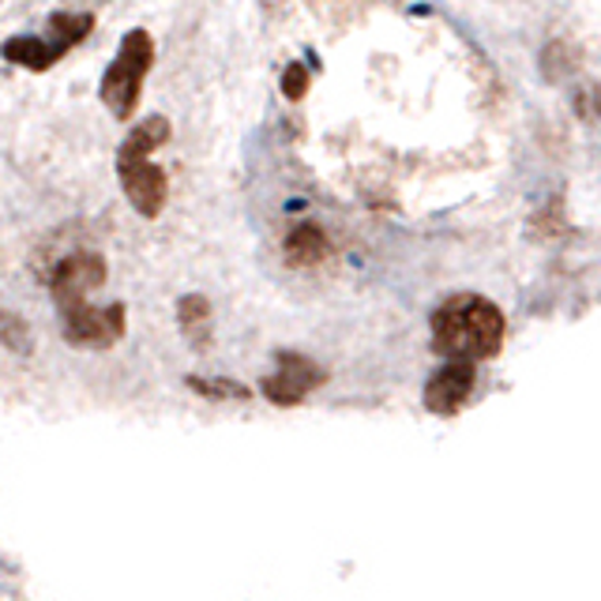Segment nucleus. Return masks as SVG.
Listing matches in <instances>:
<instances>
[{
    "instance_id": "6e6552de",
    "label": "nucleus",
    "mask_w": 601,
    "mask_h": 601,
    "mask_svg": "<svg viewBox=\"0 0 601 601\" xmlns=\"http://www.w3.org/2000/svg\"><path fill=\"white\" fill-rule=\"evenodd\" d=\"M68 53L61 42L50 35V38H35V35H20V38H8L4 42V61L8 64H20V68H30V72H46L53 68L61 56Z\"/></svg>"
},
{
    "instance_id": "f8f14e48",
    "label": "nucleus",
    "mask_w": 601,
    "mask_h": 601,
    "mask_svg": "<svg viewBox=\"0 0 601 601\" xmlns=\"http://www.w3.org/2000/svg\"><path fill=\"white\" fill-rule=\"evenodd\" d=\"M575 68H579V46H572L567 38H557V42L546 46V53H541V76H546L549 84L567 79Z\"/></svg>"
},
{
    "instance_id": "20e7f679",
    "label": "nucleus",
    "mask_w": 601,
    "mask_h": 601,
    "mask_svg": "<svg viewBox=\"0 0 601 601\" xmlns=\"http://www.w3.org/2000/svg\"><path fill=\"white\" fill-rule=\"evenodd\" d=\"M117 177L125 184V196L143 218H158L169 200L166 169L154 166L151 154H128L117 151Z\"/></svg>"
},
{
    "instance_id": "39448f33",
    "label": "nucleus",
    "mask_w": 601,
    "mask_h": 601,
    "mask_svg": "<svg viewBox=\"0 0 601 601\" xmlns=\"http://www.w3.org/2000/svg\"><path fill=\"white\" fill-rule=\"evenodd\" d=\"M102 282H105V259L99 252L79 248L72 256H64L50 274V294L56 312H68V308L84 305L87 294H94Z\"/></svg>"
},
{
    "instance_id": "4468645a",
    "label": "nucleus",
    "mask_w": 601,
    "mask_h": 601,
    "mask_svg": "<svg viewBox=\"0 0 601 601\" xmlns=\"http://www.w3.org/2000/svg\"><path fill=\"white\" fill-rule=\"evenodd\" d=\"M184 384L192 387V392H200L203 399H252V392L245 384H238V380H203V376H189Z\"/></svg>"
},
{
    "instance_id": "423d86ee",
    "label": "nucleus",
    "mask_w": 601,
    "mask_h": 601,
    "mask_svg": "<svg viewBox=\"0 0 601 601\" xmlns=\"http://www.w3.org/2000/svg\"><path fill=\"white\" fill-rule=\"evenodd\" d=\"M274 361H279V369H274L271 376H264V384H259V392H264L267 402L297 406V402H305L308 395L316 392V387L328 384V372H323L320 365L312 361V357L282 350Z\"/></svg>"
},
{
    "instance_id": "f03ea898",
    "label": "nucleus",
    "mask_w": 601,
    "mask_h": 601,
    "mask_svg": "<svg viewBox=\"0 0 601 601\" xmlns=\"http://www.w3.org/2000/svg\"><path fill=\"white\" fill-rule=\"evenodd\" d=\"M151 64H154V38L143 27L128 30L117 56H113V64L102 76V102L117 120H132Z\"/></svg>"
},
{
    "instance_id": "a211bd4d",
    "label": "nucleus",
    "mask_w": 601,
    "mask_h": 601,
    "mask_svg": "<svg viewBox=\"0 0 601 601\" xmlns=\"http://www.w3.org/2000/svg\"><path fill=\"white\" fill-rule=\"evenodd\" d=\"M4 346L8 350H30V328L20 323V316L12 308L4 312Z\"/></svg>"
},
{
    "instance_id": "0eeeda50",
    "label": "nucleus",
    "mask_w": 601,
    "mask_h": 601,
    "mask_svg": "<svg viewBox=\"0 0 601 601\" xmlns=\"http://www.w3.org/2000/svg\"><path fill=\"white\" fill-rule=\"evenodd\" d=\"M474 384H477V361H466V357H444V365L429 376V384H425V410L436 413V418H455V413L470 402Z\"/></svg>"
},
{
    "instance_id": "9b49d317",
    "label": "nucleus",
    "mask_w": 601,
    "mask_h": 601,
    "mask_svg": "<svg viewBox=\"0 0 601 601\" xmlns=\"http://www.w3.org/2000/svg\"><path fill=\"white\" fill-rule=\"evenodd\" d=\"M94 30V15L91 12H56L50 15V35L64 50H76L79 42H87Z\"/></svg>"
},
{
    "instance_id": "f257e3e1",
    "label": "nucleus",
    "mask_w": 601,
    "mask_h": 601,
    "mask_svg": "<svg viewBox=\"0 0 601 601\" xmlns=\"http://www.w3.org/2000/svg\"><path fill=\"white\" fill-rule=\"evenodd\" d=\"M433 328V350L440 357H466V361H489L503 350L508 320L489 297L455 294L444 300L429 320Z\"/></svg>"
},
{
    "instance_id": "f3484780",
    "label": "nucleus",
    "mask_w": 601,
    "mask_h": 601,
    "mask_svg": "<svg viewBox=\"0 0 601 601\" xmlns=\"http://www.w3.org/2000/svg\"><path fill=\"white\" fill-rule=\"evenodd\" d=\"M308 84H312V76H308L305 64H290L286 72H282V94H286L290 102H300L308 94Z\"/></svg>"
},
{
    "instance_id": "dca6fc26",
    "label": "nucleus",
    "mask_w": 601,
    "mask_h": 601,
    "mask_svg": "<svg viewBox=\"0 0 601 601\" xmlns=\"http://www.w3.org/2000/svg\"><path fill=\"white\" fill-rule=\"evenodd\" d=\"M564 230H567V222H564V203L560 200H552L546 210H538L530 222V233H538V238H560Z\"/></svg>"
},
{
    "instance_id": "2eb2a0df",
    "label": "nucleus",
    "mask_w": 601,
    "mask_h": 601,
    "mask_svg": "<svg viewBox=\"0 0 601 601\" xmlns=\"http://www.w3.org/2000/svg\"><path fill=\"white\" fill-rule=\"evenodd\" d=\"M572 110H575V117H579L583 125H598V120H601V87L598 84L575 87Z\"/></svg>"
},
{
    "instance_id": "7ed1b4c3",
    "label": "nucleus",
    "mask_w": 601,
    "mask_h": 601,
    "mask_svg": "<svg viewBox=\"0 0 601 601\" xmlns=\"http://www.w3.org/2000/svg\"><path fill=\"white\" fill-rule=\"evenodd\" d=\"M61 323H64V343L68 346H79V350H110L113 343H120L128 328V312L120 300L113 305H76L68 312H61Z\"/></svg>"
},
{
    "instance_id": "ddd939ff",
    "label": "nucleus",
    "mask_w": 601,
    "mask_h": 601,
    "mask_svg": "<svg viewBox=\"0 0 601 601\" xmlns=\"http://www.w3.org/2000/svg\"><path fill=\"white\" fill-rule=\"evenodd\" d=\"M169 140V120L166 117H148L143 125H136L132 132L125 136L117 151H128V154H154L162 143Z\"/></svg>"
},
{
    "instance_id": "9d476101",
    "label": "nucleus",
    "mask_w": 601,
    "mask_h": 601,
    "mask_svg": "<svg viewBox=\"0 0 601 601\" xmlns=\"http://www.w3.org/2000/svg\"><path fill=\"white\" fill-rule=\"evenodd\" d=\"M177 323H181V331L189 335V343L203 350V346L210 343V300L200 297V294H189L177 300Z\"/></svg>"
},
{
    "instance_id": "1a4fd4ad",
    "label": "nucleus",
    "mask_w": 601,
    "mask_h": 601,
    "mask_svg": "<svg viewBox=\"0 0 601 601\" xmlns=\"http://www.w3.org/2000/svg\"><path fill=\"white\" fill-rule=\"evenodd\" d=\"M328 233L316 222H300L297 230H290L286 238V264L290 267H320L328 259Z\"/></svg>"
}]
</instances>
